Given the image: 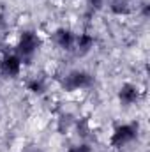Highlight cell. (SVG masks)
I'll use <instances>...</instances> for the list:
<instances>
[{
	"label": "cell",
	"instance_id": "cell-12",
	"mask_svg": "<svg viewBox=\"0 0 150 152\" xmlns=\"http://www.w3.org/2000/svg\"><path fill=\"white\" fill-rule=\"evenodd\" d=\"M32 152H39V151H32Z\"/></svg>",
	"mask_w": 150,
	"mask_h": 152
},
{
	"label": "cell",
	"instance_id": "cell-8",
	"mask_svg": "<svg viewBox=\"0 0 150 152\" xmlns=\"http://www.w3.org/2000/svg\"><path fill=\"white\" fill-rule=\"evenodd\" d=\"M110 11L117 16H127L131 12V2L129 0H111Z\"/></svg>",
	"mask_w": 150,
	"mask_h": 152
},
{
	"label": "cell",
	"instance_id": "cell-7",
	"mask_svg": "<svg viewBox=\"0 0 150 152\" xmlns=\"http://www.w3.org/2000/svg\"><path fill=\"white\" fill-rule=\"evenodd\" d=\"M94 42H95L94 36H90V34H79V36H76L74 48L79 55H85L87 51H90L94 48Z\"/></svg>",
	"mask_w": 150,
	"mask_h": 152
},
{
	"label": "cell",
	"instance_id": "cell-4",
	"mask_svg": "<svg viewBox=\"0 0 150 152\" xmlns=\"http://www.w3.org/2000/svg\"><path fill=\"white\" fill-rule=\"evenodd\" d=\"M53 42L60 48V50H66V51H71L74 50V42H76V34L69 28H57L53 34H51Z\"/></svg>",
	"mask_w": 150,
	"mask_h": 152
},
{
	"label": "cell",
	"instance_id": "cell-10",
	"mask_svg": "<svg viewBox=\"0 0 150 152\" xmlns=\"http://www.w3.org/2000/svg\"><path fill=\"white\" fill-rule=\"evenodd\" d=\"M67 152H92V149H90V145H87V143H81V145L71 147Z\"/></svg>",
	"mask_w": 150,
	"mask_h": 152
},
{
	"label": "cell",
	"instance_id": "cell-2",
	"mask_svg": "<svg viewBox=\"0 0 150 152\" xmlns=\"http://www.w3.org/2000/svg\"><path fill=\"white\" fill-rule=\"evenodd\" d=\"M62 88L67 92H74V90H81V88H88L94 83L92 75H88L87 71H71L62 78Z\"/></svg>",
	"mask_w": 150,
	"mask_h": 152
},
{
	"label": "cell",
	"instance_id": "cell-3",
	"mask_svg": "<svg viewBox=\"0 0 150 152\" xmlns=\"http://www.w3.org/2000/svg\"><path fill=\"white\" fill-rule=\"evenodd\" d=\"M136 136H138V126L136 124H122V126L115 127L111 138H110V143H111V147L118 149V147L131 143Z\"/></svg>",
	"mask_w": 150,
	"mask_h": 152
},
{
	"label": "cell",
	"instance_id": "cell-6",
	"mask_svg": "<svg viewBox=\"0 0 150 152\" xmlns=\"http://www.w3.org/2000/svg\"><path fill=\"white\" fill-rule=\"evenodd\" d=\"M140 97H141V90L133 83H124L120 87V90H118V101L122 104H125V106L134 104Z\"/></svg>",
	"mask_w": 150,
	"mask_h": 152
},
{
	"label": "cell",
	"instance_id": "cell-1",
	"mask_svg": "<svg viewBox=\"0 0 150 152\" xmlns=\"http://www.w3.org/2000/svg\"><path fill=\"white\" fill-rule=\"evenodd\" d=\"M42 44V39L37 32L34 30H25L20 39H18V44H16V55L21 58V62H28L41 48Z\"/></svg>",
	"mask_w": 150,
	"mask_h": 152
},
{
	"label": "cell",
	"instance_id": "cell-9",
	"mask_svg": "<svg viewBox=\"0 0 150 152\" xmlns=\"http://www.w3.org/2000/svg\"><path fill=\"white\" fill-rule=\"evenodd\" d=\"M27 88L32 92V94H44L46 92V81H44V78H41V76H36V78H32V80H28L27 81Z\"/></svg>",
	"mask_w": 150,
	"mask_h": 152
},
{
	"label": "cell",
	"instance_id": "cell-11",
	"mask_svg": "<svg viewBox=\"0 0 150 152\" xmlns=\"http://www.w3.org/2000/svg\"><path fill=\"white\" fill-rule=\"evenodd\" d=\"M78 133H79L81 136H85V134L88 133V122H87V120L78 122Z\"/></svg>",
	"mask_w": 150,
	"mask_h": 152
},
{
	"label": "cell",
	"instance_id": "cell-5",
	"mask_svg": "<svg viewBox=\"0 0 150 152\" xmlns=\"http://www.w3.org/2000/svg\"><path fill=\"white\" fill-rule=\"evenodd\" d=\"M21 58L18 55H7L0 60V73L5 78H16L21 73Z\"/></svg>",
	"mask_w": 150,
	"mask_h": 152
}]
</instances>
